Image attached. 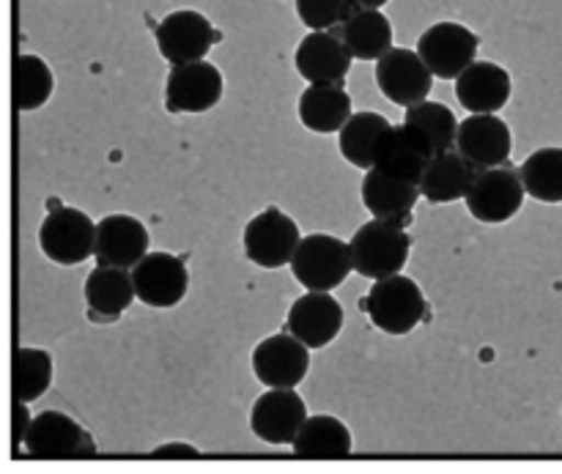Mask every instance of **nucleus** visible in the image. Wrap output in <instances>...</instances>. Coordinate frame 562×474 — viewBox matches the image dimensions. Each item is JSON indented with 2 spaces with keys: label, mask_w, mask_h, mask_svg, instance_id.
<instances>
[{
  "label": "nucleus",
  "mask_w": 562,
  "mask_h": 474,
  "mask_svg": "<svg viewBox=\"0 0 562 474\" xmlns=\"http://www.w3.org/2000/svg\"><path fill=\"white\" fill-rule=\"evenodd\" d=\"M349 247L357 274L368 280H384L406 267L412 239L404 225L373 217L371 223L357 228Z\"/></svg>",
  "instance_id": "f257e3e1"
},
{
  "label": "nucleus",
  "mask_w": 562,
  "mask_h": 474,
  "mask_svg": "<svg viewBox=\"0 0 562 474\" xmlns=\"http://www.w3.org/2000/svg\"><path fill=\"white\" fill-rule=\"evenodd\" d=\"M366 313L373 327L382 329L384 335H409L417 324L426 318V296L420 285L406 274H393V278L373 280L371 294L366 296Z\"/></svg>",
  "instance_id": "f03ea898"
},
{
  "label": "nucleus",
  "mask_w": 562,
  "mask_h": 474,
  "mask_svg": "<svg viewBox=\"0 0 562 474\" xmlns=\"http://www.w3.org/2000/svg\"><path fill=\"white\" fill-rule=\"evenodd\" d=\"M38 245L42 252L53 263L60 267H77L93 256L97 247V223H91L80 208L60 206L58 201H49V214L38 228Z\"/></svg>",
  "instance_id": "7ed1b4c3"
},
{
  "label": "nucleus",
  "mask_w": 562,
  "mask_h": 474,
  "mask_svg": "<svg viewBox=\"0 0 562 474\" xmlns=\"http://www.w3.org/2000/svg\"><path fill=\"white\" fill-rule=\"evenodd\" d=\"M355 269L351 261V247L340 241L338 236L313 234L300 241L296 256L291 261L296 283L307 291H333L349 278Z\"/></svg>",
  "instance_id": "20e7f679"
},
{
  "label": "nucleus",
  "mask_w": 562,
  "mask_h": 474,
  "mask_svg": "<svg viewBox=\"0 0 562 474\" xmlns=\"http://www.w3.org/2000/svg\"><path fill=\"white\" fill-rule=\"evenodd\" d=\"M300 241V225L278 206H269L256 214L241 236L247 261L261 269H283L285 263L294 261Z\"/></svg>",
  "instance_id": "39448f33"
},
{
  "label": "nucleus",
  "mask_w": 562,
  "mask_h": 474,
  "mask_svg": "<svg viewBox=\"0 0 562 474\" xmlns=\"http://www.w3.org/2000/svg\"><path fill=\"white\" fill-rule=\"evenodd\" d=\"M525 195L527 190L519 170H510L505 165H499V168H488L477 173L475 184L470 187L464 201L477 223L503 225L519 214Z\"/></svg>",
  "instance_id": "423d86ee"
},
{
  "label": "nucleus",
  "mask_w": 562,
  "mask_h": 474,
  "mask_svg": "<svg viewBox=\"0 0 562 474\" xmlns=\"http://www.w3.org/2000/svg\"><path fill=\"white\" fill-rule=\"evenodd\" d=\"M223 75L209 60H192L170 69L165 82V108L170 115L209 113L223 99Z\"/></svg>",
  "instance_id": "0eeeda50"
},
{
  "label": "nucleus",
  "mask_w": 562,
  "mask_h": 474,
  "mask_svg": "<svg viewBox=\"0 0 562 474\" xmlns=\"http://www.w3.org/2000/svg\"><path fill=\"white\" fill-rule=\"evenodd\" d=\"M25 453L31 459L66 461L91 459L97 455V448H93V439L71 417L60 415V411H42L31 422V431L25 437Z\"/></svg>",
  "instance_id": "6e6552de"
},
{
  "label": "nucleus",
  "mask_w": 562,
  "mask_h": 474,
  "mask_svg": "<svg viewBox=\"0 0 562 474\" xmlns=\"http://www.w3.org/2000/svg\"><path fill=\"white\" fill-rule=\"evenodd\" d=\"M376 82L390 102L398 108H412L426 102L431 93L434 71L417 49L393 47L376 60Z\"/></svg>",
  "instance_id": "1a4fd4ad"
},
{
  "label": "nucleus",
  "mask_w": 562,
  "mask_h": 474,
  "mask_svg": "<svg viewBox=\"0 0 562 474\" xmlns=\"http://www.w3.org/2000/svg\"><path fill=\"white\" fill-rule=\"evenodd\" d=\"M477 36L461 22H437L417 42V53L439 80H456L467 66L475 64Z\"/></svg>",
  "instance_id": "9d476101"
},
{
  "label": "nucleus",
  "mask_w": 562,
  "mask_h": 474,
  "mask_svg": "<svg viewBox=\"0 0 562 474\" xmlns=\"http://www.w3.org/2000/svg\"><path fill=\"white\" fill-rule=\"evenodd\" d=\"M311 371V349L294 335H272L252 351V373L269 390H294Z\"/></svg>",
  "instance_id": "9b49d317"
},
{
  "label": "nucleus",
  "mask_w": 562,
  "mask_h": 474,
  "mask_svg": "<svg viewBox=\"0 0 562 474\" xmlns=\"http://www.w3.org/2000/svg\"><path fill=\"white\" fill-rule=\"evenodd\" d=\"M154 36H157V47L162 58L170 60L173 66L203 60L212 44L220 38L212 22L190 9L173 11V14L165 16L157 31H154Z\"/></svg>",
  "instance_id": "f8f14e48"
},
{
  "label": "nucleus",
  "mask_w": 562,
  "mask_h": 474,
  "mask_svg": "<svg viewBox=\"0 0 562 474\" xmlns=\"http://www.w3.org/2000/svg\"><path fill=\"white\" fill-rule=\"evenodd\" d=\"M437 157L431 148V143L420 135L417 129H412L409 124L390 126L376 143V151H373V168L384 170V173L395 176V179L412 181V184H420L423 173H426L428 162Z\"/></svg>",
  "instance_id": "ddd939ff"
},
{
  "label": "nucleus",
  "mask_w": 562,
  "mask_h": 474,
  "mask_svg": "<svg viewBox=\"0 0 562 474\" xmlns=\"http://www.w3.org/2000/svg\"><path fill=\"white\" fill-rule=\"evenodd\" d=\"M349 47L344 44L340 33L313 31L300 42L294 55L296 71L313 86H344L351 71Z\"/></svg>",
  "instance_id": "4468645a"
},
{
  "label": "nucleus",
  "mask_w": 562,
  "mask_h": 474,
  "mask_svg": "<svg viewBox=\"0 0 562 474\" xmlns=\"http://www.w3.org/2000/svg\"><path fill=\"white\" fill-rule=\"evenodd\" d=\"M135 294L148 307H176L187 296L190 274L181 258L170 252H148L135 269Z\"/></svg>",
  "instance_id": "2eb2a0df"
},
{
  "label": "nucleus",
  "mask_w": 562,
  "mask_h": 474,
  "mask_svg": "<svg viewBox=\"0 0 562 474\" xmlns=\"http://www.w3.org/2000/svg\"><path fill=\"white\" fill-rule=\"evenodd\" d=\"M285 329L307 349H324L344 329V307L329 291H307L291 305Z\"/></svg>",
  "instance_id": "dca6fc26"
},
{
  "label": "nucleus",
  "mask_w": 562,
  "mask_h": 474,
  "mask_svg": "<svg viewBox=\"0 0 562 474\" xmlns=\"http://www.w3.org/2000/svg\"><path fill=\"white\" fill-rule=\"evenodd\" d=\"M305 420V400L294 390H269L250 411V428L263 444H294Z\"/></svg>",
  "instance_id": "f3484780"
},
{
  "label": "nucleus",
  "mask_w": 562,
  "mask_h": 474,
  "mask_svg": "<svg viewBox=\"0 0 562 474\" xmlns=\"http://www.w3.org/2000/svg\"><path fill=\"white\" fill-rule=\"evenodd\" d=\"M148 256V230L130 214H108L97 223L93 258L99 267L135 269Z\"/></svg>",
  "instance_id": "a211bd4d"
},
{
  "label": "nucleus",
  "mask_w": 562,
  "mask_h": 474,
  "mask_svg": "<svg viewBox=\"0 0 562 474\" xmlns=\"http://www.w3.org/2000/svg\"><path fill=\"white\" fill-rule=\"evenodd\" d=\"M510 82L508 69L492 60H475L456 77V97L461 108L475 115H494L510 102Z\"/></svg>",
  "instance_id": "6ab92c4d"
},
{
  "label": "nucleus",
  "mask_w": 562,
  "mask_h": 474,
  "mask_svg": "<svg viewBox=\"0 0 562 474\" xmlns=\"http://www.w3.org/2000/svg\"><path fill=\"white\" fill-rule=\"evenodd\" d=\"M456 148L475 165L477 170L499 168L510 159L514 151V137H510V126L497 115H475L461 121L459 140Z\"/></svg>",
  "instance_id": "aec40b11"
},
{
  "label": "nucleus",
  "mask_w": 562,
  "mask_h": 474,
  "mask_svg": "<svg viewBox=\"0 0 562 474\" xmlns=\"http://www.w3.org/2000/svg\"><path fill=\"white\" fill-rule=\"evenodd\" d=\"M420 195V184L395 179L379 168L366 170V179H362V203H366L368 212L379 219H387V223L404 225V228L409 225L412 208Z\"/></svg>",
  "instance_id": "412c9836"
},
{
  "label": "nucleus",
  "mask_w": 562,
  "mask_h": 474,
  "mask_svg": "<svg viewBox=\"0 0 562 474\" xmlns=\"http://www.w3.org/2000/svg\"><path fill=\"white\" fill-rule=\"evenodd\" d=\"M477 173H481V170H477L459 148H450V151L437 154V157L428 162L420 181V192L428 203L461 201V198H467L470 187L475 184Z\"/></svg>",
  "instance_id": "4be33fe9"
},
{
  "label": "nucleus",
  "mask_w": 562,
  "mask_h": 474,
  "mask_svg": "<svg viewBox=\"0 0 562 474\" xmlns=\"http://www.w3.org/2000/svg\"><path fill=\"white\" fill-rule=\"evenodd\" d=\"M351 450H355L351 431L346 428V422L329 415L307 417L294 439V455L307 461H344L349 459Z\"/></svg>",
  "instance_id": "5701e85b"
},
{
  "label": "nucleus",
  "mask_w": 562,
  "mask_h": 474,
  "mask_svg": "<svg viewBox=\"0 0 562 474\" xmlns=\"http://www.w3.org/2000/svg\"><path fill=\"white\" fill-rule=\"evenodd\" d=\"M132 300H137V294L130 269L99 267L88 274L86 302L93 318H104V321L110 318V321H115L132 305Z\"/></svg>",
  "instance_id": "b1692460"
},
{
  "label": "nucleus",
  "mask_w": 562,
  "mask_h": 474,
  "mask_svg": "<svg viewBox=\"0 0 562 474\" xmlns=\"http://www.w3.org/2000/svg\"><path fill=\"white\" fill-rule=\"evenodd\" d=\"M335 33L357 60H379L393 49V25L382 9H357Z\"/></svg>",
  "instance_id": "393cba45"
},
{
  "label": "nucleus",
  "mask_w": 562,
  "mask_h": 474,
  "mask_svg": "<svg viewBox=\"0 0 562 474\" xmlns=\"http://www.w3.org/2000/svg\"><path fill=\"white\" fill-rule=\"evenodd\" d=\"M351 97L344 86H307L300 97V121L311 132H340L351 119Z\"/></svg>",
  "instance_id": "a878e982"
},
{
  "label": "nucleus",
  "mask_w": 562,
  "mask_h": 474,
  "mask_svg": "<svg viewBox=\"0 0 562 474\" xmlns=\"http://www.w3.org/2000/svg\"><path fill=\"white\" fill-rule=\"evenodd\" d=\"M53 69L38 55H16L11 66V97L16 113H31L53 97Z\"/></svg>",
  "instance_id": "bb28decb"
},
{
  "label": "nucleus",
  "mask_w": 562,
  "mask_h": 474,
  "mask_svg": "<svg viewBox=\"0 0 562 474\" xmlns=\"http://www.w3.org/2000/svg\"><path fill=\"white\" fill-rule=\"evenodd\" d=\"M390 121L379 113H355L346 121L344 129L338 132V146L340 154L349 165L362 170L373 168V151H376V143L384 132L390 129Z\"/></svg>",
  "instance_id": "cd10ccee"
},
{
  "label": "nucleus",
  "mask_w": 562,
  "mask_h": 474,
  "mask_svg": "<svg viewBox=\"0 0 562 474\" xmlns=\"http://www.w3.org/2000/svg\"><path fill=\"white\" fill-rule=\"evenodd\" d=\"M53 384V357L42 349H16L11 360V400L42 398Z\"/></svg>",
  "instance_id": "c85d7f7f"
},
{
  "label": "nucleus",
  "mask_w": 562,
  "mask_h": 474,
  "mask_svg": "<svg viewBox=\"0 0 562 474\" xmlns=\"http://www.w3.org/2000/svg\"><path fill=\"white\" fill-rule=\"evenodd\" d=\"M404 124L420 132L431 143L434 154L450 151V148H456V140H459V119L442 102H428L426 99L420 104H412V108H406Z\"/></svg>",
  "instance_id": "c756f323"
},
{
  "label": "nucleus",
  "mask_w": 562,
  "mask_h": 474,
  "mask_svg": "<svg viewBox=\"0 0 562 474\" xmlns=\"http://www.w3.org/2000/svg\"><path fill=\"white\" fill-rule=\"evenodd\" d=\"M527 195L541 203H562V148H538L521 162Z\"/></svg>",
  "instance_id": "7c9ffc66"
},
{
  "label": "nucleus",
  "mask_w": 562,
  "mask_h": 474,
  "mask_svg": "<svg viewBox=\"0 0 562 474\" xmlns=\"http://www.w3.org/2000/svg\"><path fill=\"white\" fill-rule=\"evenodd\" d=\"M357 9L355 0H296V14L311 31H338Z\"/></svg>",
  "instance_id": "2f4dec72"
},
{
  "label": "nucleus",
  "mask_w": 562,
  "mask_h": 474,
  "mask_svg": "<svg viewBox=\"0 0 562 474\" xmlns=\"http://www.w3.org/2000/svg\"><path fill=\"white\" fill-rule=\"evenodd\" d=\"M31 411H27V404L25 400H14L11 404V444L14 448H20V444H25V437L27 431H31Z\"/></svg>",
  "instance_id": "473e14b6"
},
{
  "label": "nucleus",
  "mask_w": 562,
  "mask_h": 474,
  "mask_svg": "<svg viewBox=\"0 0 562 474\" xmlns=\"http://www.w3.org/2000/svg\"><path fill=\"white\" fill-rule=\"evenodd\" d=\"M151 459L157 461H195L201 459V453H198L192 444L187 442H170V444H162V448H157L151 453Z\"/></svg>",
  "instance_id": "72a5a7b5"
},
{
  "label": "nucleus",
  "mask_w": 562,
  "mask_h": 474,
  "mask_svg": "<svg viewBox=\"0 0 562 474\" xmlns=\"http://www.w3.org/2000/svg\"><path fill=\"white\" fill-rule=\"evenodd\" d=\"M360 9H382V5H387V0H355Z\"/></svg>",
  "instance_id": "f704fd0d"
}]
</instances>
